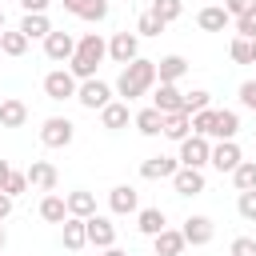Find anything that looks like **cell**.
<instances>
[{"instance_id":"obj_19","label":"cell","mask_w":256,"mask_h":256,"mask_svg":"<svg viewBox=\"0 0 256 256\" xmlns=\"http://www.w3.org/2000/svg\"><path fill=\"white\" fill-rule=\"evenodd\" d=\"M24 120H28V104L24 100H16V96L0 100V128H24Z\"/></svg>"},{"instance_id":"obj_44","label":"cell","mask_w":256,"mask_h":256,"mask_svg":"<svg viewBox=\"0 0 256 256\" xmlns=\"http://www.w3.org/2000/svg\"><path fill=\"white\" fill-rule=\"evenodd\" d=\"M20 8H24V12H44L48 0H20Z\"/></svg>"},{"instance_id":"obj_38","label":"cell","mask_w":256,"mask_h":256,"mask_svg":"<svg viewBox=\"0 0 256 256\" xmlns=\"http://www.w3.org/2000/svg\"><path fill=\"white\" fill-rule=\"evenodd\" d=\"M164 32V24L152 16V12H140V20H136V36H160Z\"/></svg>"},{"instance_id":"obj_5","label":"cell","mask_w":256,"mask_h":256,"mask_svg":"<svg viewBox=\"0 0 256 256\" xmlns=\"http://www.w3.org/2000/svg\"><path fill=\"white\" fill-rule=\"evenodd\" d=\"M208 156H212V144H208V136H188V140H180V168H204L208 164Z\"/></svg>"},{"instance_id":"obj_13","label":"cell","mask_w":256,"mask_h":256,"mask_svg":"<svg viewBox=\"0 0 256 256\" xmlns=\"http://www.w3.org/2000/svg\"><path fill=\"white\" fill-rule=\"evenodd\" d=\"M172 188H176V196H200L204 192V168H176Z\"/></svg>"},{"instance_id":"obj_18","label":"cell","mask_w":256,"mask_h":256,"mask_svg":"<svg viewBox=\"0 0 256 256\" xmlns=\"http://www.w3.org/2000/svg\"><path fill=\"white\" fill-rule=\"evenodd\" d=\"M64 204H68V216H76V220L96 216V196H92V192H84V188L68 192V196H64Z\"/></svg>"},{"instance_id":"obj_28","label":"cell","mask_w":256,"mask_h":256,"mask_svg":"<svg viewBox=\"0 0 256 256\" xmlns=\"http://www.w3.org/2000/svg\"><path fill=\"white\" fill-rule=\"evenodd\" d=\"M136 228H140L144 236H156V232L168 228V220H164L160 208H140V212H136Z\"/></svg>"},{"instance_id":"obj_1","label":"cell","mask_w":256,"mask_h":256,"mask_svg":"<svg viewBox=\"0 0 256 256\" xmlns=\"http://www.w3.org/2000/svg\"><path fill=\"white\" fill-rule=\"evenodd\" d=\"M152 84H156V60H144V56H136L132 64H124V68H120L116 92L124 96V104H132V100H140V96H144Z\"/></svg>"},{"instance_id":"obj_46","label":"cell","mask_w":256,"mask_h":256,"mask_svg":"<svg viewBox=\"0 0 256 256\" xmlns=\"http://www.w3.org/2000/svg\"><path fill=\"white\" fill-rule=\"evenodd\" d=\"M60 4H64V8H68V12H72V16H80V8H84V4H88V0H60Z\"/></svg>"},{"instance_id":"obj_24","label":"cell","mask_w":256,"mask_h":256,"mask_svg":"<svg viewBox=\"0 0 256 256\" xmlns=\"http://www.w3.org/2000/svg\"><path fill=\"white\" fill-rule=\"evenodd\" d=\"M160 136H168V140H188L192 136V120H188V112H172V116H164V128H160Z\"/></svg>"},{"instance_id":"obj_30","label":"cell","mask_w":256,"mask_h":256,"mask_svg":"<svg viewBox=\"0 0 256 256\" xmlns=\"http://www.w3.org/2000/svg\"><path fill=\"white\" fill-rule=\"evenodd\" d=\"M164 28L172 24V20H180V12H184V0H152V8H148Z\"/></svg>"},{"instance_id":"obj_4","label":"cell","mask_w":256,"mask_h":256,"mask_svg":"<svg viewBox=\"0 0 256 256\" xmlns=\"http://www.w3.org/2000/svg\"><path fill=\"white\" fill-rule=\"evenodd\" d=\"M76 100H80V108L100 112L104 104H112V84H104L100 76H96V80H84V84L76 88Z\"/></svg>"},{"instance_id":"obj_20","label":"cell","mask_w":256,"mask_h":256,"mask_svg":"<svg viewBox=\"0 0 256 256\" xmlns=\"http://www.w3.org/2000/svg\"><path fill=\"white\" fill-rule=\"evenodd\" d=\"M152 248H156V256H180V252H184V236H180V228H164V232H156V236H152Z\"/></svg>"},{"instance_id":"obj_29","label":"cell","mask_w":256,"mask_h":256,"mask_svg":"<svg viewBox=\"0 0 256 256\" xmlns=\"http://www.w3.org/2000/svg\"><path fill=\"white\" fill-rule=\"evenodd\" d=\"M136 132L140 136H160V128H164V116L156 112V108H144V112H136Z\"/></svg>"},{"instance_id":"obj_48","label":"cell","mask_w":256,"mask_h":256,"mask_svg":"<svg viewBox=\"0 0 256 256\" xmlns=\"http://www.w3.org/2000/svg\"><path fill=\"white\" fill-rule=\"evenodd\" d=\"M104 256H128V252H124V248H116V244H112V248H104Z\"/></svg>"},{"instance_id":"obj_10","label":"cell","mask_w":256,"mask_h":256,"mask_svg":"<svg viewBox=\"0 0 256 256\" xmlns=\"http://www.w3.org/2000/svg\"><path fill=\"white\" fill-rule=\"evenodd\" d=\"M240 160H244V152H240V144H236V140H220V144H212L208 164H212L216 172H232Z\"/></svg>"},{"instance_id":"obj_50","label":"cell","mask_w":256,"mask_h":256,"mask_svg":"<svg viewBox=\"0 0 256 256\" xmlns=\"http://www.w3.org/2000/svg\"><path fill=\"white\" fill-rule=\"evenodd\" d=\"M0 32H4V12H0Z\"/></svg>"},{"instance_id":"obj_37","label":"cell","mask_w":256,"mask_h":256,"mask_svg":"<svg viewBox=\"0 0 256 256\" xmlns=\"http://www.w3.org/2000/svg\"><path fill=\"white\" fill-rule=\"evenodd\" d=\"M236 212L248 220V224H256V188H248V192H240V200H236Z\"/></svg>"},{"instance_id":"obj_9","label":"cell","mask_w":256,"mask_h":256,"mask_svg":"<svg viewBox=\"0 0 256 256\" xmlns=\"http://www.w3.org/2000/svg\"><path fill=\"white\" fill-rule=\"evenodd\" d=\"M180 236H184V244L204 248V244L216 236V224H212L208 216H188V220H184V228H180Z\"/></svg>"},{"instance_id":"obj_12","label":"cell","mask_w":256,"mask_h":256,"mask_svg":"<svg viewBox=\"0 0 256 256\" xmlns=\"http://www.w3.org/2000/svg\"><path fill=\"white\" fill-rule=\"evenodd\" d=\"M76 56L80 60H88V64H96L100 68V60L108 56V40L100 36V32H84L80 40H76Z\"/></svg>"},{"instance_id":"obj_21","label":"cell","mask_w":256,"mask_h":256,"mask_svg":"<svg viewBox=\"0 0 256 256\" xmlns=\"http://www.w3.org/2000/svg\"><path fill=\"white\" fill-rule=\"evenodd\" d=\"M196 24H200L204 32H224V28L232 24V16H228L224 8H216V4H208V8L196 12Z\"/></svg>"},{"instance_id":"obj_25","label":"cell","mask_w":256,"mask_h":256,"mask_svg":"<svg viewBox=\"0 0 256 256\" xmlns=\"http://www.w3.org/2000/svg\"><path fill=\"white\" fill-rule=\"evenodd\" d=\"M60 240H64V248H68V252H80V248L88 244V236H84V220L68 216V220L60 224Z\"/></svg>"},{"instance_id":"obj_39","label":"cell","mask_w":256,"mask_h":256,"mask_svg":"<svg viewBox=\"0 0 256 256\" xmlns=\"http://www.w3.org/2000/svg\"><path fill=\"white\" fill-rule=\"evenodd\" d=\"M236 36H244V40H256V8H248L244 16H236Z\"/></svg>"},{"instance_id":"obj_41","label":"cell","mask_w":256,"mask_h":256,"mask_svg":"<svg viewBox=\"0 0 256 256\" xmlns=\"http://www.w3.org/2000/svg\"><path fill=\"white\" fill-rule=\"evenodd\" d=\"M24 188H28V176H24V172H12V176H8V184H4V188H0V192H8V196H12V200H16V196H20V192H24Z\"/></svg>"},{"instance_id":"obj_6","label":"cell","mask_w":256,"mask_h":256,"mask_svg":"<svg viewBox=\"0 0 256 256\" xmlns=\"http://www.w3.org/2000/svg\"><path fill=\"white\" fill-rule=\"evenodd\" d=\"M44 56L48 60H56V64H68L72 56H76V40H72V32H48L44 36Z\"/></svg>"},{"instance_id":"obj_45","label":"cell","mask_w":256,"mask_h":256,"mask_svg":"<svg viewBox=\"0 0 256 256\" xmlns=\"http://www.w3.org/2000/svg\"><path fill=\"white\" fill-rule=\"evenodd\" d=\"M8 216H12V196L0 192V220H8Z\"/></svg>"},{"instance_id":"obj_34","label":"cell","mask_w":256,"mask_h":256,"mask_svg":"<svg viewBox=\"0 0 256 256\" xmlns=\"http://www.w3.org/2000/svg\"><path fill=\"white\" fill-rule=\"evenodd\" d=\"M192 136H212V124H216V108H204V112H192Z\"/></svg>"},{"instance_id":"obj_3","label":"cell","mask_w":256,"mask_h":256,"mask_svg":"<svg viewBox=\"0 0 256 256\" xmlns=\"http://www.w3.org/2000/svg\"><path fill=\"white\" fill-rule=\"evenodd\" d=\"M76 88H80V84H76V76H72L68 68H52V72L44 76V96H48V100H60V104H64V100H76Z\"/></svg>"},{"instance_id":"obj_27","label":"cell","mask_w":256,"mask_h":256,"mask_svg":"<svg viewBox=\"0 0 256 256\" xmlns=\"http://www.w3.org/2000/svg\"><path fill=\"white\" fill-rule=\"evenodd\" d=\"M40 220H48V224H64V220H68V204H64V196L48 192V196L40 200Z\"/></svg>"},{"instance_id":"obj_2","label":"cell","mask_w":256,"mask_h":256,"mask_svg":"<svg viewBox=\"0 0 256 256\" xmlns=\"http://www.w3.org/2000/svg\"><path fill=\"white\" fill-rule=\"evenodd\" d=\"M72 136H76V124H72L68 116H48V120L40 124V144H44V148H68Z\"/></svg>"},{"instance_id":"obj_32","label":"cell","mask_w":256,"mask_h":256,"mask_svg":"<svg viewBox=\"0 0 256 256\" xmlns=\"http://www.w3.org/2000/svg\"><path fill=\"white\" fill-rule=\"evenodd\" d=\"M232 184H236V192L256 188V160H240V164L232 168Z\"/></svg>"},{"instance_id":"obj_31","label":"cell","mask_w":256,"mask_h":256,"mask_svg":"<svg viewBox=\"0 0 256 256\" xmlns=\"http://www.w3.org/2000/svg\"><path fill=\"white\" fill-rule=\"evenodd\" d=\"M0 52H4V56H24V52H28V36H24L20 28L0 32Z\"/></svg>"},{"instance_id":"obj_23","label":"cell","mask_w":256,"mask_h":256,"mask_svg":"<svg viewBox=\"0 0 256 256\" xmlns=\"http://www.w3.org/2000/svg\"><path fill=\"white\" fill-rule=\"evenodd\" d=\"M236 132H240V116H236L232 108H216L212 136H216V140H236Z\"/></svg>"},{"instance_id":"obj_42","label":"cell","mask_w":256,"mask_h":256,"mask_svg":"<svg viewBox=\"0 0 256 256\" xmlns=\"http://www.w3.org/2000/svg\"><path fill=\"white\" fill-rule=\"evenodd\" d=\"M236 96H240V104H244V108H248V112H256V80H244V84H240V92H236Z\"/></svg>"},{"instance_id":"obj_33","label":"cell","mask_w":256,"mask_h":256,"mask_svg":"<svg viewBox=\"0 0 256 256\" xmlns=\"http://www.w3.org/2000/svg\"><path fill=\"white\" fill-rule=\"evenodd\" d=\"M228 56H232L236 64H256V40L236 36V40H232V48H228Z\"/></svg>"},{"instance_id":"obj_47","label":"cell","mask_w":256,"mask_h":256,"mask_svg":"<svg viewBox=\"0 0 256 256\" xmlns=\"http://www.w3.org/2000/svg\"><path fill=\"white\" fill-rule=\"evenodd\" d=\"M8 176H12V164H8V160H0V188L8 184Z\"/></svg>"},{"instance_id":"obj_11","label":"cell","mask_w":256,"mask_h":256,"mask_svg":"<svg viewBox=\"0 0 256 256\" xmlns=\"http://www.w3.org/2000/svg\"><path fill=\"white\" fill-rule=\"evenodd\" d=\"M108 208H112L116 216H132V212H140V192H136L132 184H116V188L108 192Z\"/></svg>"},{"instance_id":"obj_43","label":"cell","mask_w":256,"mask_h":256,"mask_svg":"<svg viewBox=\"0 0 256 256\" xmlns=\"http://www.w3.org/2000/svg\"><path fill=\"white\" fill-rule=\"evenodd\" d=\"M248 8H256V0H224V12L236 20V16H244Z\"/></svg>"},{"instance_id":"obj_7","label":"cell","mask_w":256,"mask_h":256,"mask_svg":"<svg viewBox=\"0 0 256 256\" xmlns=\"http://www.w3.org/2000/svg\"><path fill=\"white\" fill-rule=\"evenodd\" d=\"M84 236H88V244H96V248H112V244H116V224L96 212V216L84 220Z\"/></svg>"},{"instance_id":"obj_17","label":"cell","mask_w":256,"mask_h":256,"mask_svg":"<svg viewBox=\"0 0 256 256\" xmlns=\"http://www.w3.org/2000/svg\"><path fill=\"white\" fill-rule=\"evenodd\" d=\"M184 72H188V60H184V56H176V52L156 60V80H160V84H176Z\"/></svg>"},{"instance_id":"obj_14","label":"cell","mask_w":256,"mask_h":256,"mask_svg":"<svg viewBox=\"0 0 256 256\" xmlns=\"http://www.w3.org/2000/svg\"><path fill=\"white\" fill-rule=\"evenodd\" d=\"M152 108H156L160 116L184 112V92H180L176 84H160V88H156V96H152Z\"/></svg>"},{"instance_id":"obj_22","label":"cell","mask_w":256,"mask_h":256,"mask_svg":"<svg viewBox=\"0 0 256 256\" xmlns=\"http://www.w3.org/2000/svg\"><path fill=\"white\" fill-rule=\"evenodd\" d=\"M100 124H104L108 132H120V128H128V104H124V100H112V104H104V108H100Z\"/></svg>"},{"instance_id":"obj_49","label":"cell","mask_w":256,"mask_h":256,"mask_svg":"<svg viewBox=\"0 0 256 256\" xmlns=\"http://www.w3.org/2000/svg\"><path fill=\"white\" fill-rule=\"evenodd\" d=\"M4 244H8V232H4V224H0V248H4Z\"/></svg>"},{"instance_id":"obj_35","label":"cell","mask_w":256,"mask_h":256,"mask_svg":"<svg viewBox=\"0 0 256 256\" xmlns=\"http://www.w3.org/2000/svg\"><path fill=\"white\" fill-rule=\"evenodd\" d=\"M204 108H212V92H204V88L184 92V112H188V116H192V112H204Z\"/></svg>"},{"instance_id":"obj_8","label":"cell","mask_w":256,"mask_h":256,"mask_svg":"<svg viewBox=\"0 0 256 256\" xmlns=\"http://www.w3.org/2000/svg\"><path fill=\"white\" fill-rule=\"evenodd\" d=\"M108 56H112L116 64H132V60L140 56V36H136V32H116V36L108 40Z\"/></svg>"},{"instance_id":"obj_16","label":"cell","mask_w":256,"mask_h":256,"mask_svg":"<svg viewBox=\"0 0 256 256\" xmlns=\"http://www.w3.org/2000/svg\"><path fill=\"white\" fill-rule=\"evenodd\" d=\"M24 176H28V184H32V188H40V192H52V188H56V180H60V176H56V168H52L48 160H32Z\"/></svg>"},{"instance_id":"obj_26","label":"cell","mask_w":256,"mask_h":256,"mask_svg":"<svg viewBox=\"0 0 256 256\" xmlns=\"http://www.w3.org/2000/svg\"><path fill=\"white\" fill-rule=\"evenodd\" d=\"M20 32H24V36H28V44H32V40H44V36L52 32V24H48V16H44V12H24Z\"/></svg>"},{"instance_id":"obj_40","label":"cell","mask_w":256,"mask_h":256,"mask_svg":"<svg viewBox=\"0 0 256 256\" xmlns=\"http://www.w3.org/2000/svg\"><path fill=\"white\" fill-rule=\"evenodd\" d=\"M228 256H256V240L252 236H236L232 248H228Z\"/></svg>"},{"instance_id":"obj_36","label":"cell","mask_w":256,"mask_h":256,"mask_svg":"<svg viewBox=\"0 0 256 256\" xmlns=\"http://www.w3.org/2000/svg\"><path fill=\"white\" fill-rule=\"evenodd\" d=\"M104 16H108V0H88L80 8V20H88V24H100Z\"/></svg>"},{"instance_id":"obj_15","label":"cell","mask_w":256,"mask_h":256,"mask_svg":"<svg viewBox=\"0 0 256 256\" xmlns=\"http://www.w3.org/2000/svg\"><path fill=\"white\" fill-rule=\"evenodd\" d=\"M176 168H180L176 156H148V160L140 164V176H144V180H172Z\"/></svg>"}]
</instances>
